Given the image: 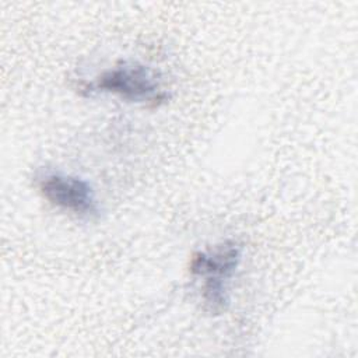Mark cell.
<instances>
[{"instance_id":"obj_1","label":"cell","mask_w":358,"mask_h":358,"mask_svg":"<svg viewBox=\"0 0 358 358\" xmlns=\"http://www.w3.org/2000/svg\"><path fill=\"white\" fill-rule=\"evenodd\" d=\"M242 260V246L232 241H222L206 250H197L189 260V273L201 278L203 309L211 315H221L229 306L228 284Z\"/></svg>"},{"instance_id":"obj_2","label":"cell","mask_w":358,"mask_h":358,"mask_svg":"<svg viewBox=\"0 0 358 358\" xmlns=\"http://www.w3.org/2000/svg\"><path fill=\"white\" fill-rule=\"evenodd\" d=\"M85 91L113 94L127 102L150 105H159L168 98L155 71L138 62L126 60L103 70Z\"/></svg>"},{"instance_id":"obj_3","label":"cell","mask_w":358,"mask_h":358,"mask_svg":"<svg viewBox=\"0 0 358 358\" xmlns=\"http://www.w3.org/2000/svg\"><path fill=\"white\" fill-rule=\"evenodd\" d=\"M41 196L52 206L78 218L95 220L101 214L95 192L88 180L57 169H42L35 176Z\"/></svg>"}]
</instances>
